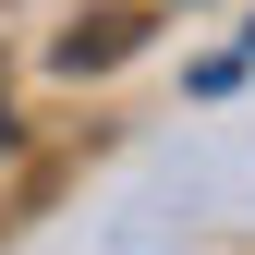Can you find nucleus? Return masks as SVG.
<instances>
[{
    "label": "nucleus",
    "instance_id": "nucleus-1",
    "mask_svg": "<svg viewBox=\"0 0 255 255\" xmlns=\"http://www.w3.org/2000/svg\"><path fill=\"white\" fill-rule=\"evenodd\" d=\"M243 49H255V37H243Z\"/></svg>",
    "mask_w": 255,
    "mask_h": 255
}]
</instances>
